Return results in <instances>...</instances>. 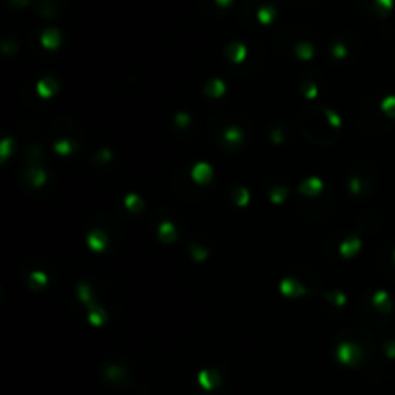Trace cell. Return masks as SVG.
<instances>
[{
	"label": "cell",
	"instance_id": "cell-2",
	"mask_svg": "<svg viewBox=\"0 0 395 395\" xmlns=\"http://www.w3.org/2000/svg\"><path fill=\"white\" fill-rule=\"evenodd\" d=\"M274 14H276L274 8H260V10H258V19H260L262 23H270V21L274 19Z\"/></svg>",
	"mask_w": 395,
	"mask_h": 395
},
{
	"label": "cell",
	"instance_id": "cell-1",
	"mask_svg": "<svg viewBox=\"0 0 395 395\" xmlns=\"http://www.w3.org/2000/svg\"><path fill=\"white\" fill-rule=\"evenodd\" d=\"M43 43H45V47L54 49V47L60 43V35H58V31H54V29L45 31V35H43Z\"/></svg>",
	"mask_w": 395,
	"mask_h": 395
},
{
	"label": "cell",
	"instance_id": "cell-3",
	"mask_svg": "<svg viewBox=\"0 0 395 395\" xmlns=\"http://www.w3.org/2000/svg\"><path fill=\"white\" fill-rule=\"evenodd\" d=\"M378 4H380V6H382V8H386V10H388V8H392V0H376Z\"/></svg>",
	"mask_w": 395,
	"mask_h": 395
},
{
	"label": "cell",
	"instance_id": "cell-4",
	"mask_svg": "<svg viewBox=\"0 0 395 395\" xmlns=\"http://www.w3.org/2000/svg\"><path fill=\"white\" fill-rule=\"evenodd\" d=\"M216 2H218V4L222 6V8H226V6H228V4L232 2V0H216Z\"/></svg>",
	"mask_w": 395,
	"mask_h": 395
}]
</instances>
